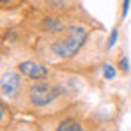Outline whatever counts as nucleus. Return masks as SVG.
<instances>
[{"instance_id": "0eeeda50", "label": "nucleus", "mask_w": 131, "mask_h": 131, "mask_svg": "<svg viewBox=\"0 0 131 131\" xmlns=\"http://www.w3.org/2000/svg\"><path fill=\"white\" fill-rule=\"evenodd\" d=\"M103 76L106 78V80H113L115 78V69H113V66H103Z\"/></svg>"}, {"instance_id": "9b49d317", "label": "nucleus", "mask_w": 131, "mask_h": 131, "mask_svg": "<svg viewBox=\"0 0 131 131\" xmlns=\"http://www.w3.org/2000/svg\"><path fill=\"white\" fill-rule=\"evenodd\" d=\"M0 2H2V5H5V4H7V2H11V0H0Z\"/></svg>"}, {"instance_id": "423d86ee", "label": "nucleus", "mask_w": 131, "mask_h": 131, "mask_svg": "<svg viewBox=\"0 0 131 131\" xmlns=\"http://www.w3.org/2000/svg\"><path fill=\"white\" fill-rule=\"evenodd\" d=\"M57 131H85V129H83V126L78 121H74V119H64V121L59 122Z\"/></svg>"}, {"instance_id": "20e7f679", "label": "nucleus", "mask_w": 131, "mask_h": 131, "mask_svg": "<svg viewBox=\"0 0 131 131\" xmlns=\"http://www.w3.org/2000/svg\"><path fill=\"white\" fill-rule=\"evenodd\" d=\"M21 87V78L14 73H4L2 74V94L7 97H14L16 92Z\"/></svg>"}, {"instance_id": "9d476101", "label": "nucleus", "mask_w": 131, "mask_h": 131, "mask_svg": "<svg viewBox=\"0 0 131 131\" xmlns=\"http://www.w3.org/2000/svg\"><path fill=\"white\" fill-rule=\"evenodd\" d=\"M128 9H129V0H124V4H122V16L128 14Z\"/></svg>"}, {"instance_id": "6e6552de", "label": "nucleus", "mask_w": 131, "mask_h": 131, "mask_svg": "<svg viewBox=\"0 0 131 131\" xmlns=\"http://www.w3.org/2000/svg\"><path fill=\"white\" fill-rule=\"evenodd\" d=\"M117 37H119V30H117V28H113V30H112V32H110V37H108V43H106V48H112V46H113V44L117 43Z\"/></svg>"}, {"instance_id": "f03ea898", "label": "nucleus", "mask_w": 131, "mask_h": 131, "mask_svg": "<svg viewBox=\"0 0 131 131\" xmlns=\"http://www.w3.org/2000/svg\"><path fill=\"white\" fill-rule=\"evenodd\" d=\"M57 97H59V89L48 82L34 83L28 89V101L36 108H44V106L51 105Z\"/></svg>"}, {"instance_id": "1a4fd4ad", "label": "nucleus", "mask_w": 131, "mask_h": 131, "mask_svg": "<svg viewBox=\"0 0 131 131\" xmlns=\"http://www.w3.org/2000/svg\"><path fill=\"white\" fill-rule=\"evenodd\" d=\"M119 67L124 71V73H128L129 71V60H128V57L124 55V57H121V60H119Z\"/></svg>"}, {"instance_id": "f257e3e1", "label": "nucleus", "mask_w": 131, "mask_h": 131, "mask_svg": "<svg viewBox=\"0 0 131 131\" xmlns=\"http://www.w3.org/2000/svg\"><path fill=\"white\" fill-rule=\"evenodd\" d=\"M87 34L89 32L85 27H82V25H71L67 28L64 37L51 44V51L57 57L67 59V57L74 55L82 48V44L85 43V39H87Z\"/></svg>"}, {"instance_id": "39448f33", "label": "nucleus", "mask_w": 131, "mask_h": 131, "mask_svg": "<svg viewBox=\"0 0 131 131\" xmlns=\"http://www.w3.org/2000/svg\"><path fill=\"white\" fill-rule=\"evenodd\" d=\"M41 28L44 32H50V34H57V32H62L66 28V25L62 20L55 18V16H46L43 21H41Z\"/></svg>"}, {"instance_id": "7ed1b4c3", "label": "nucleus", "mask_w": 131, "mask_h": 131, "mask_svg": "<svg viewBox=\"0 0 131 131\" xmlns=\"http://www.w3.org/2000/svg\"><path fill=\"white\" fill-rule=\"evenodd\" d=\"M18 69H20L21 74L32 78V80H43V78L48 76V69H46L44 66L37 64V62H32V60L21 62V64L18 66Z\"/></svg>"}]
</instances>
